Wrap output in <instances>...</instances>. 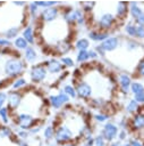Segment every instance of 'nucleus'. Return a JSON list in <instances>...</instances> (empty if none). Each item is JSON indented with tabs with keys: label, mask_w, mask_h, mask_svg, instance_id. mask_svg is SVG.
I'll list each match as a JSON object with an SVG mask.
<instances>
[{
	"label": "nucleus",
	"mask_w": 144,
	"mask_h": 146,
	"mask_svg": "<svg viewBox=\"0 0 144 146\" xmlns=\"http://www.w3.org/2000/svg\"><path fill=\"white\" fill-rule=\"evenodd\" d=\"M107 34L105 33H94V32H92V33H90V38L91 39H93V40H96V41H99V40H103V39H107Z\"/></svg>",
	"instance_id": "nucleus-31"
},
{
	"label": "nucleus",
	"mask_w": 144,
	"mask_h": 146,
	"mask_svg": "<svg viewBox=\"0 0 144 146\" xmlns=\"http://www.w3.org/2000/svg\"><path fill=\"white\" fill-rule=\"evenodd\" d=\"M130 92L134 96L133 99H135L139 105L141 104H144V86L141 82H138V81L132 82Z\"/></svg>",
	"instance_id": "nucleus-9"
},
{
	"label": "nucleus",
	"mask_w": 144,
	"mask_h": 146,
	"mask_svg": "<svg viewBox=\"0 0 144 146\" xmlns=\"http://www.w3.org/2000/svg\"><path fill=\"white\" fill-rule=\"evenodd\" d=\"M117 13H118V15H124V14L126 13V5H125L124 2H119V3H118Z\"/></svg>",
	"instance_id": "nucleus-38"
},
{
	"label": "nucleus",
	"mask_w": 144,
	"mask_h": 146,
	"mask_svg": "<svg viewBox=\"0 0 144 146\" xmlns=\"http://www.w3.org/2000/svg\"><path fill=\"white\" fill-rule=\"evenodd\" d=\"M118 83H119V87H120V90L121 92L124 94H128L130 91V86H132V79L128 74L126 73H122L119 75V80H118Z\"/></svg>",
	"instance_id": "nucleus-11"
},
{
	"label": "nucleus",
	"mask_w": 144,
	"mask_h": 146,
	"mask_svg": "<svg viewBox=\"0 0 144 146\" xmlns=\"http://www.w3.org/2000/svg\"><path fill=\"white\" fill-rule=\"evenodd\" d=\"M24 38H25V40H27L28 42H33V33H32V29H31V27H27V29L24 31Z\"/></svg>",
	"instance_id": "nucleus-33"
},
{
	"label": "nucleus",
	"mask_w": 144,
	"mask_h": 146,
	"mask_svg": "<svg viewBox=\"0 0 144 146\" xmlns=\"http://www.w3.org/2000/svg\"><path fill=\"white\" fill-rule=\"evenodd\" d=\"M36 9H37V5H36L35 2H34V3H32V5H31V11L34 14V13L36 11Z\"/></svg>",
	"instance_id": "nucleus-47"
},
{
	"label": "nucleus",
	"mask_w": 144,
	"mask_h": 146,
	"mask_svg": "<svg viewBox=\"0 0 144 146\" xmlns=\"http://www.w3.org/2000/svg\"><path fill=\"white\" fill-rule=\"evenodd\" d=\"M126 31L129 35H136V26L133 25H127L126 26Z\"/></svg>",
	"instance_id": "nucleus-40"
},
{
	"label": "nucleus",
	"mask_w": 144,
	"mask_h": 146,
	"mask_svg": "<svg viewBox=\"0 0 144 146\" xmlns=\"http://www.w3.org/2000/svg\"><path fill=\"white\" fill-rule=\"evenodd\" d=\"M69 99H70V98H69L66 94H63L62 91H60V92L57 94V95L50 96L49 103H50L51 107H53L54 110H59V108H61L63 105H66V104L69 102Z\"/></svg>",
	"instance_id": "nucleus-8"
},
{
	"label": "nucleus",
	"mask_w": 144,
	"mask_h": 146,
	"mask_svg": "<svg viewBox=\"0 0 144 146\" xmlns=\"http://www.w3.org/2000/svg\"><path fill=\"white\" fill-rule=\"evenodd\" d=\"M137 73L141 76H144V60L138 64V66H137Z\"/></svg>",
	"instance_id": "nucleus-41"
},
{
	"label": "nucleus",
	"mask_w": 144,
	"mask_h": 146,
	"mask_svg": "<svg viewBox=\"0 0 144 146\" xmlns=\"http://www.w3.org/2000/svg\"><path fill=\"white\" fill-rule=\"evenodd\" d=\"M61 63H62L65 66H67V67L74 66V62H73V59L69 58V57H62V58H61Z\"/></svg>",
	"instance_id": "nucleus-36"
},
{
	"label": "nucleus",
	"mask_w": 144,
	"mask_h": 146,
	"mask_svg": "<svg viewBox=\"0 0 144 146\" xmlns=\"http://www.w3.org/2000/svg\"><path fill=\"white\" fill-rule=\"evenodd\" d=\"M136 35H138V36H144V26H138V27H136Z\"/></svg>",
	"instance_id": "nucleus-43"
},
{
	"label": "nucleus",
	"mask_w": 144,
	"mask_h": 146,
	"mask_svg": "<svg viewBox=\"0 0 144 146\" xmlns=\"http://www.w3.org/2000/svg\"><path fill=\"white\" fill-rule=\"evenodd\" d=\"M56 15H57V9L56 8H48L42 14V16H43V18L45 21H52V19H54Z\"/></svg>",
	"instance_id": "nucleus-23"
},
{
	"label": "nucleus",
	"mask_w": 144,
	"mask_h": 146,
	"mask_svg": "<svg viewBox=\"0 0 144 146\" xmlns=\"http://www.w3.org/2000/svg\"><path fill=\"white\" fill-rule=\"evenodd\" d=\"M137 22L141 23V24H144V14H142L141 16L137 17Z\"/></svg>",
	"instance_id": "nucleus-48"
},
{
	"label": "nucleus",
	"mask_w": 144,
	"mask_h": 146,
	"mask_svg": "<svg viewBox=\"0 0 144 146\" xmlns=\"http://www.w3.org/2000/svg\"><path fill=\"white\" fill-rule=\"evenodd\" d=\"M62 92L66 94L69 98H76V97H77L76 89H75V87L71 86V84H66V86L62 88Z\"/></svg>",
	"instance_id": "nucleus-22"
},
{
	"label": "nucleus",
	"mask_w": 144,
	"mask_h": 146,
	"mask_svg": "<svg viewBox=\"0 0 144 146\" xmlns=\"http://www.w3.org/2000/svg\"><path fill=\"white\" fill-rule=\"evenodd\" d=\"M17 33H18V29L17 27H10L8 30V32H7V36L8 38H12L15 35H17Z\"/></svg>",
	"instance_id": "nucleus-39"
},
{
	"label": "nucleus",
	"mask_w": 144,
	"mask_h": 146,
	"mask_svg": "<svg viewBox=\"0 0 144 146\" xmlns=\"http://www.w3.org/2000/svg\"><path fill=\"white\" fill-rule=\"evenodd\" d=\"M94 146H108L107 140L103 138L101 133H98L94 136Z\"/></svg>",
	"instance_id": "nucleus-26"
},
{
	"label": "nucleus",
	"mask_w": 144,
	"mask_h": 146,
	"mask_svg": "<svg viewBox=\"0 0 144 146\" xmlns=\"http://www.w3.org/2000/svg\"><path fill=\"white\" fill-rule=\"evenodd\" d=\"M25 70V64L24 62L17 59V58H12V59H9L5 63V67H3V71H5V74L12 79V78H18Z\"/></svg>",
	"instance_id": "nucleus-1"
},
{
	"label": "nucleus",
	"mask_w": 144,
	"mask_h": 146,
	"mask_svg": "<svg viewBox=\"0 0 144 146\" xmlns=\"http://www.w3.org/2000/svg\"><path fill=\"white\" fill-rule=\"evenodd\" d=\"M79 140H81V145L79 146H94V135L84 136Z\"/></svg>",
	"instance_id": "nucleus-24"
},
{
	"label": "nucleus",
	"mask_w": 144,
	"mask_h": 146,
	"mask_svg": "<svg viewBox=\"0 0 144 146\" xmlns=\"http://www.w3.org/2000/svg\"><path fill=\"white\" fill-rule=\"evenodd\" d=\"M69 44L68 43H63V44H59V50H60V52H66V51H68L69 50Z\"/></svg>",
	"instance_id": "nucleus-42"
},
{
	"label": "nucleus",
	"mask_w": 144,
	"mask_h": 146,
	"mask_svg": "<svg viewBox=\"0 0 144 146\" xmlns=\"http://www.w3.org/2000/svg\"><path fill=\"white\" fill-rule=\"evenodd\" d=\"M76 47L79 49V51H81V50H86V48L88 47V42H87V40L82 39V40H79V41L77 42Z\"/></svg>",
	"instance_id": "nucleus-34"
},
{
	"label": "nucleus",
	"mask_w": 144,
	"mask_h": 146,
	"mask_svg": "<svg viewBox=\"0 0 144 146\" xmlns=\"http://www.w3.org/2000/svg\"><path fill=\"white\" fill-rule=\"evenodd\" d=\"M50 146H60V145H57V144H52V145H50Z\"/></svg>",
	"instance_id": "nucleus-55"
},
{
	"label": "nucleus",
	"mask_w": 144,
	"mask_h": 146,
	"mask_svg": "<svg viewBox=\"0 0 144 146\" xmlns=\"http://www.w3.org/2000/svg\"><path fill=\"white\" fill-rule=\"evenodd\" d=\"M112 21H113L112 15L105 14V15H103V16L101 17V19H100V26H101L102 29H108V27H110Z\"/></svg>",
	"instance_id": "nucleus-20"
},
{
	"label": "nucleus",
	"mask_w": 144,
	"mask_h": 146,
	"mask_svg": "<svg viewBox=\"0 0 144 146\" xmlns=\"http://www.w3.org/2000/svg\"><path fill=\"white\" fill-rule=\"evenodd\" d=\"M15 44H16V47L19 48V49H25V48L27 47V42H26V40L23 39V38H18V39H16Z\"/></svg>",
	"instance_id": "nucleus-32"
},
{
	"label": "nucleus",
	"mask_w": 144,
	"mask_h": 146,
	"mask_svg": "<svg viewBox=\"0 0 144 146\" xmlns=\"http://www.w3.org/2000/svg\"><path fill=\"white\" fill-rule=\"evenodd\" d=\"M43 124L42 123H36L35 125H33L29 130H28V132H29V135H31V137H36L39 133H41L42 132V130H43Z\"/></svg>",
	"instance_id": "nucleus-25"
},
{
	"label": "nucleus",
	"mask_w": 144,
	"mask_h": 146,
	"mask_svg": "<svg viewBox=\"0 0 144 146\" xmlns=\"http://www.w3.org/2000/svg\"><path fill=\"white\" fill-rule=\"evenodd\" d=\"M75 89H76L77 97H79L81 99L87 100L93 95V89H92L91 84L88 82H86V81H79V82H77Z\"/></svg>",
	"instance_id": "nucleus-6"
},
{
	"label": "nucleus",
	"mask_w": 144,
	"mask_h": 146,
	"mask_svg": "<svg viewBox=\"0 0 144 146\" xmlns=\"http://www.w3.org/2000/svg\"><path fill=\"white\" fill-rule=\"evenodd\" d=\"M14 122H15L16 128L24 129V130H29L33 125H35L37 123V119L34 117L29 113L20 112V113H17L14 116Z\"/></svg>",
	"instance_id": "nucleus-2"
},
{
	"label": "nucleus",
	"mask_w": 144,
	"mask_h": 146,
	"mask_svg": "<svg viewBox=\"0 0 144 146\" xmlns=\"http://www.w3.org/2000/svg\"><path fill=\"white\" fill-rule=\"evenodd\" d=\"M93 120L98 124H104V123L110 121V114L107 113V112L101 111V112H98L93 115Z\"/></svg>",
	"instance_id": "nucleus-14"
},
{
	"label": "nucleus",
	"mask_w": 144,
	"mask_h": 146,
	"mask_svg": "<svg viewBox=\"0 0 144 146\" xmlns=\"http://www.w3.org/2000/svg\"><path fill=\"white\" fill-rule=\"evenodd\" d=\"M7 102V94L2 90H0V103H5Z\"/></svg>",
	"instance_id": "nucleus-44"
},
{
	"label": "nucleus",
	"mask_w": 144,
	"mask_h": 146,
	"mask_svg": "<svg viewBox=\"0 0 144 146\" xmlns=\"http://www.w3.org/2000/svg\"><path fill=\"white\" fill-rule=\"evenodd\" d=\"M128 140L132 144V146H144V141L136 136H130Z\"/></svg>",
	"instance_id": "nucleus-29"
},
{
	"label": "nucleus",
	"mask_w": 144,
	"mask_h": 146,
	"mask_svg": "<svg viewBox=\"0 0 144 146\" xmlns=\"http://www.w3.org/2000/svg\"><path fill=\"white\" fill-rule=\"evenodd\" d=\"M127 43H129V44H127V47H128L129 49H134V48H136V47H137V44H138V43L133 42V41H128Z\"/></svg>",
	"instance_id": "nucleus-46"
},
{
	"label": "nucleus",
	"mask_w": 144,
	"mask_h": 146,
	"mask_svg": "<svg viewBox=\"0 0 144 146\" xmlns=\"http://www.w3.org/2000/svg\"><path fill=\"white\" fill-rule=\"evenodd\" d=\"M3 106H5V103H0V110H1Z\"/></svg>",
	"instance_id": "nucleus-53"
},
{
	"label": "nucleus",
	"mask_w": 144,
	"mask_h": 146,
	"mask_svg": "<svg viewBox=\"0 0 144 146\" xmlns=\"http://www.w3.org/2000/svg\"><path fill=\"white\" fill-rule=\"evenodd\" d=\"M14 141L17 146H31L28 140H22V139H17V138L14 137Z\"/></svg>",
	"instance_id": "nucleus-37"
},
{
	"label": "nucleus",
	"mask_w": 144,
	"mask_h": 146,
	"mask_svg": "<svg viewBox=\"0 0 144 146\" xmlns=\"http://www.w3.org/2000/svg\"><path fill=\"white\" fill-rule=\"evenodd\" d=\"M46 74H48V70L44 65H35L33 66V68L29 72V78H31V81L34 82V83H40V82H43L46 78Z\"/></svg>",
	"instance_id": "nucleus-5"
},
{
	"label": "nucleus",
	"mask_w": 144,
	"mask_h": 146,
	"mask_svg": "<svg viewBox=\"0 0 144 146\" xmlns=\"http://www.w3.org/2000/svg\"><path fill=\"white\" fill-rule=\"evenodd\" d=\"M36 5H40V6H52V5H54V2L53 1H39V2H35Z\"/></svg>",
	"instance_id": "nucleus-45"
},
{
	"label": "nucleus",
	"mask_w": 144,
	"mask_h": 146,
	"mask_svg": "<svg viewBox=\"0 0 144 146\" xmlns=\"http://www.w3.org/2000/svg\"><path fill=\"white\" fill-rule=\"evenodd\" d=\"M118 131H119V128H118L117 123L112 122V121H109V122H107V123H104L102 125L100 133L103 136V138L109 144V143H112V141L117 140Z\"/></svg>",
	"instance_id": "nucleus-3"
},
{
	"label": "nucleus",
	"mask_w": 144,
	"mask_h": 146,
	"mask_svg": "<svg viewBox=\"0 0 144 146\" xmlns=\"http://www.w3.org/2000/svg\"><path fill=\"white\" fill-rule=\"evenodd\" d=\"M60 146H78L77 143H67V144H62Z\"/></svg>",
	"instance_id": "nucleus-50"
},
{
	"label": "nucleus",
	"mask_w": 144,
	"mask_h": 146,
	"mask_svg": "<svg viewBox=\"0 0 144 146\" xmlns=\"http://www.w3.org/2000/svg\"><path fill=\"white\" fill-rule=\"evenodd\" d=\"M139 108H141V105L135 100V99H129L128 103L126 104V112L134 115L136 113L139 112Z\"/></svg>",
	"instance_id": "nucleus-15"
},
{
	"label": "nucleus",
	"mask_w": 144,
	"mask_h": 146,
	"mask_svg": "<svg viewBox=\"0 0 144 146\" xmlns=\"http://www.w3.org/2000/svg\"><path fill=\"white\" fill-rule=\"evenodd\" d=\"M25 58L27 62H34L36 59V52L33 48H27L25 52Z\"/></svg>",
	"instance_id": "nucleus-27"
},
{
	"label": "nucleus",
	"mask_w": 144,
	"mask_h": 146,
	"mask_svg": "<svg viewBox=\"0 0 144 146\" xmlns=\"http://www.w3.org/2000/svg\"><path fill=\"white\" fill-rule=\"evenodd\" d=\"M2 86H3V81H1V80H0V88H1Z\"/></svg>",
	"instance_id": "nucleus-54"
},
{
	"label": "nucleus",
	"mask_w": 144,
	"mask_h": 146,
	"mask_svg": "<svg viewBox=\"0 0 144 146\" xmlns=\"http://www.w3.org/2000/svg\"><path fill=\"white\" fill-rule=\"evenodd\" d=\"M11 120V114H10V111L7 106H3L1 110H0V121L3 123V124H9Z\"/></svg>",
	"instance_id": "nucleus-18"
},
{
	"label": "nucleus",
	"mask_w": 144,
	"mask_h": 146,
	"mask_svg": "<svg viewBox=\"0 0 144 146\" xmlns=\"http://www.w3.org/2000/svg\"><path fill=\"white\" fill-rule=\"evenodd\" d=\"M46 70H48V72H50L52 74L60 73L62 70V64L57 59H52L46 63Z\"/></svg>",
	"instance_id": "nucleus-13"
},
{
	"label": "nucleus",
	"mask_w": 144,
	"mask_h": 146,
	"mask_svg": "<svg viewBox=\"0 0 144 146\" xmlns=\"http://www.w3.org/2000/svg\"><path fill=\"white\" fill-rule=\"evenodd\" d=\"M88 56H90V58H95L98 55L95 51H88Z\"/></svg>",
	"instance_id": "nucleus-49"
},
{
	"label": "nucleus",
	"mask_w": 144,
	"mask_h": 146,
	"mask_svg": "<svg viewBox=\"0 0 144 146\" xmlns=\"http://www.w3.org/2000/svg\"><path fill=\"white\" fill-rule=\"evenodd\" d=\"M88 58H90L88 51H86V50H81V51L78 52V55H77V60H78L79 63H84V62H86Z\"/></svg>",
	"instance_id": "nucleus-28"
},
{
	"label": "nucleus",
	"mask_w": 144,
	"mask_h": 146,
	"mask_svg": "<svg viewBox=\"0 0 144 146\" xmlns=\"http://www.w3.org/2000/svg\"><path fill=\"white\" fill-rule=\"evenodd\" d=\"M117 46H118V40H117L116 38H109V39H105V41L101 44V48H102L103 50L111 51V50H113Z\"/></svg>",
	"instance_id": "nucleus-17"
},
{
	"label": "nucleus",
	"mask_w": 144,
	"mask_h": 146,
	"mask_svg": "<svg viewBox=\"0 0 144 146\" xmlns=\"http://www.w3.org/2000/svg\"><path fill=\"white\" fill-rule=\"evenodd\" d=\"M119 129H129V121L127 120V117H121L118 123H117Z\"/></svg>",
	"instance_id": "nucleus-30"
},
{
	"label": "nucleus",
	"mask_w": 144,
	"mask_h": 146,
	"mask_svg": "<svg viewBox=\"0 0 144 146\" xmlns=\"http://www.w3.org/2000/svg\"><path fill=\"white\" fill-rule=\"evenodd\" d=\"M14 129L9 124L0 125V138L1 139H14Z\"/></svg>",
	"instance_id": "nucleus-12"
},
{
	"label": "nucleus",
	"mask_w": 144,
	"mask_h": 146,
	"mask_svg": "<svg viewBox=\"0 0 144 146\" xmlns=\"http://www.w3.org/2000/svg\"><path fill=\"white\" fill-rule=\"evenodd\" d=\"M27 84V81L24 79V78H15L14 81H11L10 83V87L12 90H17V91H20L23 88H25Z\"/></svg>",
	"instance_id": "nucleus-16"
},
{
	"label": "nucleus",
	"mask_w": 144,
	"mask_h": 146,
	"mask_svg": "<svg viewBox=\"0 0 144 146\" xmlns=\"http://www.w3.org/2000/svg\"><path fill=\"white\" fill-rule=\"evenodd\" d=\"M129 130L133 132H141L144 130V112H138L129 120Z\"/></svg>",
	"instance_id": "nucleus-7"
},
{
	"label": "nucleus",
	"mask_w": 144,
	"mask_h": 146,
	"mask_svg": "<svg viewBox=\"0 0 144 146\" xmlns=\"http://www.w3.org/2000/svg\"><path fill=\"white\" fill-rule=\"evenodd\" d=\"M132 15L134 17H138L142 15V11H141V8L138 6H136L135 3H132Z\"/></svg>",
	"instance_id": "nucleus-35"
},
{
	"label": "nucleus",
	"mask_w": 144,
	"mask_h": 146,
	"mask_svg": "<svg viewBox=\"0 0 144 146\" xmlns=\"http://www.w3.org/2000/svg\"><path fill=\"white\" fill-rule=\"evenodd\" d=\"M121 146H132V144L129 143V140H126V141L121 143Z\"/></svg>",
	"instance_id": "nucleus-51"
},
{
	"label": "nucleus",
	"mask_w": 144,
	"mask_h": 146,
	"mask_svg": "<svg viewBox=\"0 0 144 146\" xmlns=\"http://www.w3.org/2000/svg\"><path fill=\"white\" fill-rule=\"evenodd\" d=\"M14 135H15V138L22 139V140H28L31 138L28 130H24V129H19V128H16L14 130Z\"/></svg>",
	"instance_id": "nucleus-19"
},
{
	"label": "nucleus",
	"mask_w": 144,
	"mask_h": 146,
	"mask_svg": "<svg viewBox=\"0 0 144 146\" xmlns=\"http://www.w3.org/2000/svg\"><path fill=\"white\" fill-rule=\"evenodd\" d=\"M54 131H56V127H54L53 124H46V125L43 127V130H42V132H41V133H42V139H43V141H44L48 146L54 144V143H53V139H54Z\"/></svg>",
	"instance_id": "nucleus-10"
},
{
	"label": "nucleus",
	"mask_w": 144,
	"mask_h": 146,
	"mask_svg": "<svg viewBox=\"0 0 144 146\" xmlns=\"http://www.w3.org/2000/svg\"><path fill=\"white\" fill-rule=\"evenodd\" d=\"M23 102V94L17 90H11L7 94V107L9 111H16Z\"/></svg>",
	"instance_id": "nucleus-4"
},
{
	"label": "nucleus",
	"mask_w": 144,
	"mask_h": 146,
	"mask_svg": "<svg viewBox=\"0 0 144 146\" xmlns=\"http://www.w3.org/2000/svg\"><path fill=\"white\" fill-rule=\"evenodd\" d=\"M0 44H2V46H7V44H9V42L6 41V40H0Z\"/></svg>",
	"instance_id": "nucleus-52"
},
{
	"label": "nucleus",
	"mask_w": 144,
	"mask_h": 146,
	"mask_svg": "<svg viewBox=\"0 0 144 146\" xmlns=\"http://www.w3.org/2000/svg\"><path fill=\"white\" fill-rule=\"evenodd\" d=\"M129 137H130L129 129H119L118 136H117V140H118L119 143H124V141L128 140Z\"/></svg>",
	"instance_id": "nucleus-21"
}]
</instances>
